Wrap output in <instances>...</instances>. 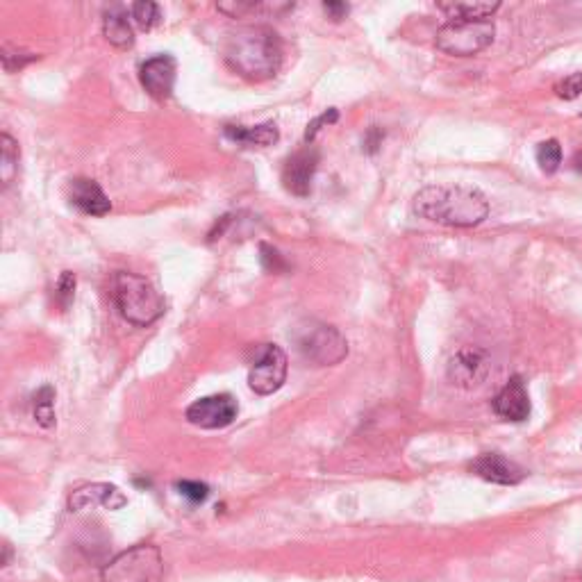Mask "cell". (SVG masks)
<instances>
[{
    "label": "cell",
    "instance_id": "obj_1",
    "mask_svg": "<svg viewBox=\"0 0 582 582\" xmlns=\"http://www.w3.org/2000/svg\"><path fill=\"white\" fill-rule=\"evenodd\" d=\"M414 212L421 219L448 228L480 226L489 216V201L473 187L430 185L414 196Z\"/></svg>",
    "mask_w": 582,
    "mask_h": 582
},
{
    "label": "cell",
    "instance_id": "obj_2",
    "mask_svg": "<svg viewBox=\"0 0 582 582\" xmlns=\"http://www.w3.org/2000/svg\"><path fill=\"white\" fill-rule=\"evenodd\" d=\"M223 57L241 78L262 82L278 73L282 64V44L276 30L248 26L232 32L223 46Z\"/></svg>",
    "mask_w": 582,
    "mask_h": 582
},
{
    "label": "cell",
    "instance_id": "obj_3",
    "mask_svg": "<svg viewBox=\"0 0 582 582\" xmlns=\"http://www.w3.org/2000/svg\"><path fill=\"white\" fill-rule=\"evenodd\" d=\"M114 303L121 317L137 328H148L164 314V298L153 282L137 273L119 271L114 276Z\"/></svg>",
    "mask_w": 582,
    "mask_h": 582
},
{
    "label": "cell",
    "instance_id": "obj_4",
    "mask_svg": "<svg viewBox=\"0 0 582 582\" xmlns=\"http://www.w3.org/2000/svg\"><path fill=\"white\" fill-rule=\"evenodd\" d=\"M291 339H294L298 353L317 367H332L348 355V342L342 332L326 326V323L307 321L294 330Z\"/></svg>",
    "mask_w": 582,
    "mask_h": 582
},
{
    "label": "cell",
    "instance_id": "obj_5",
    "mask_svg": "<svg viewBox=\"0 0 582 582\" xmlns=\"http://www.w3.org/2000/svg\"><path fill=\"white\" fill-rule=\"evenodd\" d=\"M162 578V553L151 544H139L119 553L101 573V582H162Z\"/></svg>",
    "mask_w": 582,
    "mask_h": 582
},
{
    "label": "cell",
    "instance_id": "obj_6",
    "mask_svg": "<svg viewBox=\"0 0 582 582\" xmlns=\"http://www.w3.org/2000/svg\"><path fill=\"white\" fill-rule=\"evenodd\" d=\"M496 28L492 21H451L437 30L439 51L455 57H471L492 44Z\"/></svg>",
    "mask_w": 582,
    "mask_h": 582
},
{
    "label": "cell",
    "instance_id": "obj_7",
    "mask_svg": "<svg viewBox=\"0 0 582 582\" xmlns=\"http://www.w3.org/2000/svg\"><path fill=\"white\" fill-rule=\"evenodd\" d=\"M287 355L276 344H264L257 348V357L253 360L251 373H248V387L255 394L269 396L276 394L287 380Z\"/></svg>",
    "mask_w": 582,
    "mask_h": 582
},
{
    "label": "cell",
    "instance_id": "obj_8",
    "mask_svg": "<svg viewBox=\"0 0 582 582\" xmlns=\"http://www.w3.org/2000/svg\"><path fill=\"white\" fill-rule=\"evenodd\" d=\"M239 405L230 394H216L207 398H198L196 403L187 407V421L191 426L205 430H219L230 426L237 419Z\"/></svg>",
    "mask_w": 582,
    "mask_h": 582
},
{
    "label": "cell",
    "instance_id": "obj_9",
    "mask_svg": "<svg viewBox=\"0 0 582 582\" xmlns=\"http://www.w3.org/2000/svg\"><path fill=\"white\" fill-rule=\"evenodd\" d=\"M321 153L312 144L303 146L301 151L287 157L285 166H282V182L285 189L294 196H307L312 191L314 173L319 169Z\"/></svg>",
    "mask_w": 582,
    "mask_h": 582
},
{
    "label": "cell",
    "instance_id": "obj_10",
    "mask_svg": "<svg viewBox=\"0 0 582 582\" xmlns=\"http://www.w3.org/2000/svg\"><path fill=\"white\" fill-rule=\"evenodd\" d=\"M176 60L171 55H155L139 69V80L155 101H166L176 87Z\"/></svg>",
    "mask_w": 582,
    "mask_h": 582
},
{
    "label": "cell",
    "instance_id": "obj_11",
    "mask_svg": "<svg viewBox=\"0 0 582 582\" xmlns=\"http://www.w3.org/2000/svg\"><path fill=\"white\" fill-rule=\"evenodd\" d=\"M492 405H494V412L503 421H512V423L526 421L530 414V396H528L526 382H523L519 376L510 378V382H507L501 392L496 394Z\"/></svg>",
    "mask_w": 582,
    "mask_h": 582
},
{
    "label": "cell",
    "instance_id": "obj_12",
    "mask_svg": "<svg viewBox=\"0 0 582 582\" xmlns=\"http://www.w3.org/2000/svg\"><path fill=\"white\" fill-rule=\"evenodd\" d=\"M471 471L478 478L494 482V485H517L526 478V469L519 467L517 462L507 460L501 453H485L471 464Z\"/></svg>",
    "mask_w": 582,
    "mask_h": 582
},
{
    "label": "cell",
    "instance_id": "obj_13",
    "mask_svg": "<svg viewBox=\"0 0 582 582\" xmlns=\"http://www.w3.org/2000/svg\"><path fill=\"white\" fill-rule=\"evenodd\" d=\"M69 505L73 512L87 510V507L94 505H103L107 510H121L123 505H128V496L119 487L107 485V482H96V485L80 487L78 492H73Z\"/></svg>",
    "mask_w": 582,
    "mask_h": 582
},
{
    "label": "cell",
    "instance_id": "obj_14",
    "mask_svg": "<svg viewBox=\"0 0 582 582\" xmlns=\"http://www.w3.org/2000/svg\"><path fill=\"white\" fill-rule=\"evenodd\" d=\"M69 198L82 214H89V216H103L112 210L110 198L105 196L101 185L91 178L71 180Z\"/></svg>",
    "mask_w": 582,
    "mask_h": 582
},
{
    "label": "cell",
    "instance_id": "obj_15",
    "mask_svg": "<svg viewBox=\"0 0 582 582\" xmlns=\"http://www.w3.org/2000/svg\"><path fill=\"white\" fill-rule=\"evenodd\" d=\"M485 371H487V362H485V355L480 351H462L460 355L455 357L451 362V378L457 382V385H478V382L485 378Z\"/></svg>",
    "mask_w": 582,
    "mask_h": 582
},
{
    "label": "cell",
    "instance_id": "obj_16",
    "mask_svg": "<svg viewBox=\"0 0 582 582\" xmlns=\"http://www.w3.org/2000/svg\"><path fill=\"white\" fill-rule=\"evenodd\" d=\"M226 137L230 141H235L237 146H246V148H253V146H271L276 144L280 139V132L276 128V123L269 121V123H262V126H255V128H244V126H226Z\"/></svg>",
    "mask_w": 582,
    "mask_h": 582
},
{
    "label": "cell",
    "instance_id": "obj_17",
    "mask_svg": "<svg viewBox=\"0 0 582 582\" xmlns=\"http://www.w3.org/2000/svg\"><path fill=\"white\" fill-rule=\"evenodd\" d=\"M103 35L116 48H130L132 44H135V35H132L128 12L123 10V7H112L110 12H105Z\"/></svg>",
    "mask_w": 582,
    "mask_h": 582
},
{
    "label": "cell",
    "instance_id": "obj_18",
    "mask_svg": "<svg viewBox=\"0 0 582 582\" xmlns=\"http://www.w3.org/2000/svg\"><path fill=\"white\" fill-rule=\"evenodd\" d=\"M439 10L453 21H487L501 10V3H439Z\"/></svg>",
    "mask_w": 582,
    "mask_h": 582
},
{
    "label": "cell",
    "instance_id": "obj_19",
    "mask_svg": "<svg viewBox=\"0 0 582 582\" xmlns=\"http://www.w3.org/2000/svg\"><path fill=\"white\" fill-rule=\"evenodd\" d=\"M16 171H19V144L3 132L0 137V178H3V187H10Z\"/></svg>",
    "mask_w": 582,
    "mask_h": 582
},
{
    "label": "cell",
    "instance_id": "obj_20",
    "mask_svg": "<svg viewBox=\"0 0 582 582\" xmlns=\"http://www.w3.org/2000/svg\"><path fill=\"white\" fill-rule=\"evenodd\" d=\"M130 14L141 30H151L162 21L160 5L151 3V0H139V3H132Z\"/></svg>",
    "mask_w": 582,
    "mask_h": 582
},
{
    "label": "cell",
    "instance_id": "obj_21",
    "mask_svg": "<svg viewBox=\"0 0 582 582\" xmlns=\"http://www.w3.org/2000/svg\"><path fill=\"white\" fill-rule=\"evenodd\" d=\"M55 392L53 387H41L35 394V419L39 426L53 428L55 426V410H53Z\"/></svg>",
    "mask_w": 582,
    "mask_h": 582
},
{
    "label": "cell",
    "instance_id": "obj_22",
    "mask_svg": "<svg viewBox=\"0 0 582 582\" xmlns=\"http://www.w3.org/2000/svg\"><path fill=\"white\" fill-rule=\"evenodd\" d=\"M537 164L544 173H555L562 164V146L557 139L542 141L537 146Z\"/></svg>",
    "mask_w": 582,
    "mask_h": 582
},
{
    "label": "cell",
    "instance_id": "obj_23",
    "mask_svg": "<svg viewBox=\"0 0 582 582\" xmlns=\"http://www.w3.org/2000/svg\"><path fill=\"white\" fill-rule=\"evenodd\" d=\"M264 10H276L273 5L264 3H244V0H232V3H219V12L228 14L230 19H241V16H251Z\"/></svg>",
    "mask_w": 582,
    "mask_h": 582
},
{
    "label": "cell",
    "instance_id": "obj_24",
    "mask_svg": "<svg viewBox=\"0 0 582 582\" xmlns=\"http://www.w3.org/2000/svg\"><path fill=\"white\" fill-rule=\"evenodd\" d=\"M37 57L39 55L26 53V51H21V48H12L10 44L3 46V66H5L7 73H14L16 69H23L26 64L35 62Z\"/></svg>",
    "mask_w": 582,
    "mask_h": 582
},
{
    "label": "cell",
    "instance_id": "obj_25",
    "mask_svg": "<svg viewBox=\"0 0 582 582\" xmlns=\"http://www.w3.org/2000/svg\"><path fill=\"white\" fill-rule=\"evenodd\" d=\"M180 489V494L189 498L191 503H203L207 496H210V487L203 485V482H196V480H182L176 485Z\"/></svg>",
    "mask_w": 582,
    "mask_h": 582
},
{
    "label": "cell",
    "instance_id": "obj_26",
    "mask_svg": "<svg viewBox=\"0 0 582 582\" xmlns=\"http://www.w3.org/2000/svg\"><path fill=\"white\" fill-rule=\"evenodd\" d=\"M73 291H76V276H73L71 271H64L60 280H57V303L62 307H69V303L73 301Z\"/></svg>",
    "mask_w": 582,
    "mask_h": 582
},
{
    "label": "cell",
    "instance_id": "obj_27",
    "mask_svg": "<svg viewBox=\"0 0 582 582\" xmlns=\"http://www.w3.org/2000/svg\"><path fill=\"white\" fill-rule=\"evenodd\" d=\"M260 260L262 266L266 271H273V273H280L287 269V262L282 260V255L276 251V248H271L269 244H260Z\"/></svg>",
    "mask_w": 582,
    "mask_h": 582
},
{
    "label": "cell",
    "instance_id": "obj_28",
    "mask_svg": "<svg viewBox=\"0 0 582 582\" xmlns=\"http://www.w3.org/2000/svg\"><path fill=\"white\" fill-rule=\"evenodd\" d=\"M582 94V73H571L569 78H564L560 85H557V96L573 101Z\"/></svg>",
    "mask_w": 582,
    "mask_h": 582
},
{
    "label": "cell",
    "instance_id": "obj_29",
    "mask_svg": "<svg viewBox=\"0 0 582 582\" xmlns=\"http://www.w3.org/2000/svg\"><path fill=\"white\" fill-rule=\"evenodd\" d=\"M339 119V112L332 107V110H328L326 114H321L319 119H314L310 126H307V132H305V141L307 144H312V139L317 137V132L321 130V126H328V123H335Z\"/></svg>",
    "mask_w": 582,
    "mask_h": 582
},
{
    "label": "cell",
    "instance_id": "obj_30",
    "mask_svg": "<svg viewBox=\"0 0 582 582\" xmlns=\"http://www.w3.org/2000/svg\"><path fill=\"white\" fill-rule=\"evenodd\" d=\"M382 137H385V132H382L378 126H373L367 132V137H364V151H367V153H376L378 148L382 146Z\"/></svg>",
    "mask_w": 582,
    "mask_h": 582
},
{
    "label": "cell",
    "instance_id": "obj_31",
    "mask_svg": "<svg viewBox=\"0 0 582 582\" xmlns=\"http://www.w3.org/2000/svg\"><path fill=\"white\" fill-rule=\"evenodd\" d=\"M323 10H326L335 21H342L344 16L348 14V5L346 3H323Z\"/></svg>",
    "mask_w": 582,
    "mask_h": 582
},
{
    "label": "cell",
    "instance_id": "obj_32",
    "mask_svg": "<svg viewBox=\"0 0 582 582\" xmlns=\"http://www.w3.org/2000/svg\"><path fill=\"white\" fill-rule=\"evenodd\" d=\"M573 166H576V171L582 173V151H578L576 157H573Z\"/></svg>",
    "mask_w": 582,
    "mask_h": 582
}]
</instances>
